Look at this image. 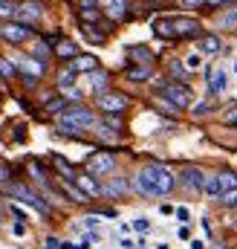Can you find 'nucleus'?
<instances>
[{
	"label": "nucleus",
	"mask_w": 237,
	"mask_h": 249,
	"mask_svg": "<svg viewBox=\"0 0 237 249\" xmlns=\"http://www.w3.org/2000/svg\"><path fill=\"white\" fill-rule=\"evenodd\" d=\"M179 183L188 188V191H203V188H205V174L191 165V168H185V171L179 174Z\"/></svg>",
	"instance_id": "obj_9"
},
{
	"label": "nucleus",
	"mask_w": 237,
	"mask_h": 249,
	"mask_svg": "<svg viewBox=\"0 0 237 249\" xmlns=\"http://www.w3.org/2000/svg\"><path fill=\"white\" fill-rule=\"evenodd\" d=\"M69 67H72L75 72H96V70H99V64H96V58H93V55H78V58L69 64Z\"/></svg>",
	"instance_id": "obj_15"
},
{
	"label": "nucleus",
	"mask_w": 237,
	"mask_h": 249,
	"mask_svg": "<svg viewBox=\"0 0 237 249\" xmlns=\"http://www.w3.org/2000/svg\"><path fill=\"white\" fill-rule=\"evenodd\" d=\"M197 32H200V20H194V18H156L153 20V35L162 41L191 38Z\"/></svg>",
	"instance_id": "obj_2"
},
{
	"label": "nucleus",
	"mask_w": 237,
	"mask_h": 249,
	"mask_svg": "<svg viewBox=\"0 0 237 249\" xmlns=\"http://www.w3.org/2000/svg\"><path fill=\"white\" fill-rule=\"evenodd\" d=\"M75 186L81 188L87 197H99L102 194V186H96V180L90 174H75Z\"/></svg>",
	"instance_id": "obj_12"
},
{
	"label": "nucleus",
	"mask_w": 237,
	"mask_h": 249,
	"mask_svg": "<svg viewBox=\"0 0 237 249\" xmlns=\"http://www.w3.org/2000/svg\"><path fill=\"white\" fill-rule=\"evenodd\" d=\"M220 26H223V29H237V6L220 18Z\"/></svg>",
	"instance_id": "obj_23"
},
{
	"label": "nucleus",
	"mask_w": 237,
	"mask_h": 249,
	"mask_svg": "<svg viewBox=\"0 0 237 249\" xmlns=\"http://www.w3.org/2000/svg\"><path fill=\"white\" fill-rule=\"evenodd\" d=\"M208 110H211L208 105H197V107H194V116H203V113H208Z\"/></svg>",
	"instance_id": "obj_34"
},
{
	"label": "nucleus",
	"mask_w": 237,
	"mask_h": 249,
	"mask_svg": "<svg viewBox=\"0 0 237 249\" xmlns=\"http://www.w3.org/2000/svg\"><path fill=\"white\" fill-rule=\"evenodd\" d=\"M200 53H194V55H188V58H185V67H188V70H200Z\"/></svg>",
	"instance_id": "obj_31"
},
{
	"label": "nucleus",
	"mask_w": 237,
	"mask_h": 249,
	"mask_svg": "<svg viewBox=\"0 0 237 249\" xmlns=\"http://www.w3.org/2000/svg\"><path fill=\"white\" fill-rule=\"evenodd\" d=\"M55 55H58V58H72V61H75V58H78V47H75L72 41H58V44H55Z\"/></svg>",
	"instance_id": "obj_17"
},
{
	"label": "nucleus",
	"mask_w": 237,
	"mask_h": 249,
	"mask_svg": "<svg viewBox=\"0 0 237 249\" xmlns=\"http://www.w3.org/2000/svg\"><path fill=\"white\" fill-rule=\"evenodd\" d=\"M93 124H96V119L87 107H69L58 119L61 133H75V130H84V127H93Z\"/></svg>",
	"instance_id": "obj_3"
},
{
	"label": "nucleus",
	"mask_w": 237,
	"mask_h": 249,
	"mask_svg": "<svg viewBox=\"0 0 237 249\" xmlns=\"http://www.w3.org/2000/svg\"><path fill=\"white\" fill-rule=\"evenodd\" d=\"M15 72H17L15 61H9V58H0V75H3V78H15Z\"/></svg>",
	"instance_id": "obj_24"
},
{
	"label": "nucleus",
	"mask_w": 237,
	"mask_h": 249,
	"mask_svg": "<svg viewBox=\"0 0 237 249\" xmlns=\"http://www.w3.org/2000/svg\"><path fill=\"white\" fill-rule=\"evenodd\" d=\"M220 203H223L226 209H237V188L235 191H226V194L220 197Z\"/></svg>",
	"instance_id": "obj_27"
},
{
	"label": "nucleus",
	"mask_w": 237,
	"mask_h": 249,
	"mask_svg": "<svg viewBox=\"0 0 237 249\" xmlns=\"http://www.w3.org/2000/svg\"><path fill=\"white\" fill-rule=\"evenodd\" d=\"M156 93H159L162 99H168L177 110H179V107H188V105H191V93H188L182 84H174V81L159 84V87H156Z\"/></svg>",
	"instance_id": "obj_5"
},
{
	"label": "nucleus",
	"mask_w": 237,
	"mask_h": 249,
	"mask_svg": "<svg viewBox=\"0 0 237 249\" xmlns=\"http://www.w3.org/2000/svg\"><path fill=\"white\" fill-rule=\"evenodd\" d=\"M69 110V105H67V99H52V102H47V113H67Z\"/></svg>",
	"instance_id": "obj_22"
},
{
	"label": "nucleus",
	"mask_w": 237,
	"mask_h": 249,
	"mask_svg": "<svg viewBox=\"0 0 237 249\" xmlns=\"http://www.w3.org/2000/svg\"><path fill=\"white\" fill-rule=\"evenodd\" d=\"M35 55H41V58H47V55H50V50H47V44H35Z\"/></svg>",
	"instance_id": "obj_32"
},
{
	"label": "nucleus",
	"mask_w": 237,
	"mask_h": 249,
	"mask_svg": "<svg viewBox=\"0 0 237 249\" xmlns=\"http://www.w3.org/2000/svg\"><path fill=\"white\" fill-rule=\"evenodd\" d=\"M197 50L205 53V55H214V53H220V38L217 35H203L197 41Z\"/></svg>",
	"instance_id": "obj_14"
},
{
	"label": "nucleus",
	"mask_w": 237,
	"mask_h": 249,
	"mask_svg": "<svg viewBox=\"0 0 237 249\" xmlns=\"http://www.w3.org/2000/svg\"><path fill=\"white\" fill-rule=\"evenodd\" d=\"M116 168V160L110 154H93L87 160V174H110Z\"/></svg>",
	"instance_id": "obj_8"
},
{
	"label": "nucleus",
	"mask_w": 237,
	"mask_h": 249,
	"mask_svg": "<svg viewBox=\"0 0 237 249\" xmlns=\"http://www.w3.org/2000/svg\"><path fill=\"white\" fill-rule=\"evenodd\" d=\"M226 122H229V124H235V127H237V116H229Z\"/></svg>",
	"instance_id": "obj_40"
},
{
	"label": "nucleus",
	"mask_w": 237,
	"mask_h": 249,
	"mask_svg": "<svg viewBox=\"0 0 237 249\" xmlns=\"http://www.w3.org/2000/svg\"><path fill=\"white\" fill-rule=\"evenodd\" d=\"M0 38L6 44H23L26 38H32V29L26 23H0Z\"/></svg>",
	"instance_id": "obj_7"
},
{
	"label": "nucleus",
	"mask_w": 237,
	"mask_h": 249,
	"mask_svg": "<svg viewBox=\"0 0 237 249\" xmlns=\"http://www.w3.org/2000/svg\"><path fill=\"white\" fill-rule=\"evenodd\" d=\"M220 186H223V194H226V191H235L237 188V174L235 171H220Z\"/></svg>",
	"instance_id": "obj_21"
},
{
	"label": "nucleus",
	"mask_w": 237,
	"mask_h": 249,
	"mask_svg": "<svg viewBox=\"0 0 237 249\" xmlns=\"http://www.w3.org/2000/svg\"><path fill=\"white\" fill-rule=\"evenodd\" d=\"M6 191L12 194V197H17V200H23L26 206H32V209H38L41 214H52V209L32 191V188H26V186H20V183H12V186H6Z\"/></svg>",
	"instance_id": "obj_4"
},
{
	"label": "nucleus",
	"mask_w": 237,
	"mask_h": 249,
	"mask_svg": "<svg viewBox=\"0 0 237 249\" xmlns=\"http://www.w3.org/2000/svg\"><path fill=\"white\" fill-rule=\"evenodd\" d=\"M81 223H84V226H87V229H96V226H99V217H84V220H81Z\"/></svg>",
	"instance_id": "obj_33"
},
{
	"label": "nucleus",
	"mask_w": 237,
	"mask_h": 249,
	"mask_svg": "<svg viewBox=\"0 0 237 249\" xmlns=\"http://www.w3.org/2000/svg\"><path fill=\"white\" fill-rule=\"evenodd\" d=\"M75 75H78V72H75L72 67L61 70V72H58V87H61V90H72V84H75Z\"/></svg>",
	"instance_id": "obj_20"
},
{
	"label": "nucleus",
	"mask_w": 237,
	"mask_h": 249,
	"mask_svg": "<svg viewBox=\"0 0 237 249\" xmlns=\"http://www.w3.org/2000/svg\"><path fill=\"white\" fill-rule=\"evenodd\" d=\"M133 229H136V232H148V229H151V220H148V217H136V220H133Z\"/></svg>",
	"instance_id": "obj_29"
},
{
	"label": "nucleus",
	"mask_w": 237,
	"mask_h": 249,
	"mask_svg": "<svg viewBox=\"0 0 237 249\" xmlns=\"http://www.w3.org/2000/svg\"><path fill=\"white\" fill-rule=\"evenodd\" d=\"M90 90L96 93V99L107 93V72H104V70H96V72L90 75Z\"/></svg>",
	"instance_id": "obj_13"
},
{
	"label": "nucleus",
	"mask_w": 237,
	"mask_h": 249,
	"mask_svg": "<svg viewBox=\"0 0 237 249\" xmlns=\"http://www.w3.org/2000/svg\"><path fill=\"white\" fill-rule=\"evenodd\" d=\"M235 72H237V61H235Z\"/></svg>",
	"instance_id": "obj_41"
},
{
	"label": "nucleus",
	"mask_w": 237,
	"mask_h": 249,
	"mask_svg": "<svg viewBox=\"0 0 237 249\" xmlns=\"http://www.w3.org/2000/svg\"><path fill=\"white\" fill-rule=\"evenodd\" d=\"M96 105L102 107V113L116 116V113H121V110H127V107H130V99H127L124 93H104V96H99V99H96Z\"/></svg>",
	"instance_id": "obj_6"
},
{
	"label": "nucleus",
	"mask_w": 237,
	"mask_h": 249,
	"mask_svg": "<svg viewBox=\"0 0 237 249\" xmlns=\"http://www.w3.org/2000/svg\"><path fill=\"white\" fill-rule=\"evenodd\" d=\"M127 55H130V61L145 64V67H151V61H153V55H151V50H148V47H130V50H127Z\"/></svg>",
	"instance_id": "obj_16"
},
{
	"label": "nucleus",
	"mask_w": 237,
	"mask_h": 249,
	"mask_svg": "<svg viewBox=\"0 0 237 249\" xmlns=\"http://www.w3.org/2000/svg\"><path fill=\"white\" fill-rule=\"evenodd\" d=\"M107 12H110V18H124V15H127V9H124V3H121V0H116V3H113V6H110V9H107Z\"/></svg>",
	"instance_id": "obj_28"
},
{
	"label": "nucleus",
	"mask_w": 237,
	"mask_h": 249,
	"mask_svg": "<svg viewBox=\"0 0 237 249\" xmlns=\"http://www.w3.org/2000/svg\"><path fill=\"white\" fill-rule=\"evenodd\" d=\"M208 197H223V186H220V174H208L205 177V188H203Z\"/></svg>",
	"instance_id": "obj_19"
},
{
	"label": "nucleus",
	"mask_w": 237,
	"mask_h": 249,
	"mask_svg": "<svg viewBox=\"0 0 237 249\" xmlns=\"http://www.w3.org/2000/svg\"><path fill=\"white\" fill-rule=\"evenodd\" d=\"M17 64H20V70L26 72V78H38V75L44 72V64L32 61V58H17Z\"/></svg>",
	"instance_id": "obj_18"
},
{
	"label": "nucleus",
	"mask_w": 237,
	"mask_h": 249,
	"mask_svg": "<svg viewBox=\"0 0 237 249\" xmlns=\"http://www.w3.org/2000/svg\"><path fill=\"white\" fill-rule=\"evenodd\" d=\"M177 217L179 220H188V209H177Z\"/></svg>",
	"instance_id": "obj_37"
},
{
	"label": "nucleus",
	"mask_w": 237,
	"mask_h": 249,
	"mask_svg": "<svg viewBox=\"0 0 237 249\" xmlns=\"http://www.w3.org/2000/svg\"><path fill=\"white\" fill-rule=\"evenodd\" d=\"M174 186H177L174 171L165 168V165H159V162H151V165H145L136 174V188L145 197H165V194L174 191Z\"/></svg>",
	"instance_id": "obj_1"
},
{
	"label": "nucleus",
	"mask_w": 237,
	"mask_h": 249,
	"mask_svg": "<svg viewBox=\"0 0 237 249\" xmlns=\"http://www.w3.org/2000/svg\"><path fill=\"white\" fill-rule=\"evenodd\" d=\"M191 249H205V244L203 241H191Z\"/></svg>",
	"instance_id": "obj_38"
},
{
	"label": "nucleus",
	"mask_w": 237,
	"mask_h": 249,
	"mask_svg": "<svg viewBox=\"0 0 237 249\" xmlns=\"http://www.w3.org/2000/svg\"><path fill=\"white\" fill-rule=\"evenodd\" d=\"M0 18H17V6L12 0H0Z\"/></svg>",
	"instance_id": "obj_25"
},
{
	"label": "nucleus",
	"mask_w": 237,
	"mask_h": 249,
	"mask_svg": "<svg viewBox=\"0 0 237 249\" xmlns=\"http://www.w3.org/2000/svg\"><path fill=\"white\" fill-rule=\"evenodd\" d=\"M9 177H12V165L6 160H0V183H6Z\"/></svg>",
	"instance_id": "obj_30"
},
{
	"label": "nucleus",
	"mask_w": 237,
	"mask_h": 249,
	"mask_svg": "<svg viewBox=\"0 0 237 249\" xmlns=\"http://www.w3.org/2000/svg\"><path fill=\"white\" fill-rule=\"evenodd\" d=\"M223 3H232V0H205V6H223Z\"/></svg>",
	"instance_id": "obj_36"
},
{
	"label": "nucleus",
	"mask_w": 237,
	"mask_h": 249,
	"mask_svg": "<svg viewBox=\"0 0 237 249\" xmlns=\"http://www.w3.org/2000/svg\"><path fill=\"white\" fill-rule=\"evenodd\" d=\"M171 72H177V75H185V70H182V67H179V64H177V61L171 64Z\"/></svg>",
	"instance_id": "obj_35"
},
{
	"label": "nucleus",
	"mask_w": 237,
	"mask_h": 249,
	"mask_svg": "<svg viewBox=\"0 0 237 249\" xmlns=\"http://www.w3.org/2000/svg\"><path fill=\"white\" fill-rule=\"evenodd\" d=\"M226 84H229V75H226V70H214V72H208V90H211V96H220V93H226Z\"/></svg>",
	"instance_id": "obj_11"
},
{
	"label": "nucleus",
	"mask_w": 237,
	"mask_h": 249,
	"mask_svg": "<svg viewBox=\"0 0 237 249\" xmlns=\"http://www.w3.org/2000/svg\"><path fill=\"white\" fill-rule=\"evenodd\" d=\"M185 6H200V3H205V0H182Z\"/></svg>",
	"instance_id": "obj_39"
},
{
	"label": "nucleus",
	"mask_w": 237,
	"mask_h": 249,
	"mask_svg": "<svg viewBox=\"0 0 237 249\" xmlns=\"http://www.w3.org/2000/svg\"><path fill=\"white\" fill-rule=\"evenodd\" d=\"M127 78H133V81H145V78H151V67H142V70H127Z\"/></svg>",
	"instance_id": "obj_26"
},
{
	"label": "nucleus",
	"mask_w": 237,
	"mask_h": 249,
	"mask_svg": "<svg viewBox=\"0 0 237 249\" xmlns=\"http://www.w3.org/2000/svg\"><path fill=\"white\" fill-rule=\"evenodd\" d=\"M17 18H20V20H26V23H38V20L44 18V6H41V3H35V0H26V3H20V6H17Z\"/></svg>",
	"instance_id": "obj_10"
}]
</instances>
